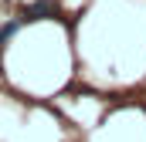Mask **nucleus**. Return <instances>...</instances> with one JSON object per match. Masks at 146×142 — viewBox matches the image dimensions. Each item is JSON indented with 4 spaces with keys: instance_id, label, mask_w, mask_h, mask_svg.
I'll return each mask as SVG.
<instances>
[{
    "instance_id": "obj_1",
    "label": "nucleus",
    "mask_w": 146,
    "mask_h": 142,
    "mask_svg": "<svg viewBox=\"0 0 146 142\" xmlns=\"http://www.w3.org/2000/svg\"><path fill=\"white\" fill-rule=\"evenodd\" d=\"M41 17H54V7L48 0H37V3L27 7V20H41Z\"/></svg>"
},
{
    "instance_id": "obj_2",
    "label": "nucleus",
    "mask_w": 146,
    "mask_h": 142,
    "mask_svg": "<svg viewBox=\"0 0 146 142\" xmlns=\"http://www.w3.org/2000/svg\"><path fill=\"white\" fill-rule=\"evenodd\" d=\"M14 34H17V24H7V27L0 31V47H3V44H7V41H10Z\"/></svg>"
}]
</instances>
